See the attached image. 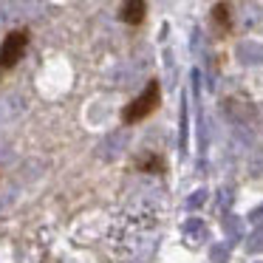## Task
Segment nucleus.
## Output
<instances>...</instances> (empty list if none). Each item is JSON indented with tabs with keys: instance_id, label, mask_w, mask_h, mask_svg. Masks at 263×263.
Returning a JSON list of instances; mask_svg holds the SVG:
<instances>
[{
	"instance_id": "10",
	"label": "nucleus",
	"mask_w": 263,
	"mask_h": 263,
	"mask_svg": "<svg viewBox=\"0 0 263 263\" xmlns=\"http://www.w3.org/2000/svg\"><path fill=\"white\" fill-rule=\"evenodd\" d=\"M246 252H252V255H255V252H263V223L249 235V240H246Z\"/></svg>"
},
{
	"instance_id": "7",
	"label": "nucleus",
	"mask_w": 263,
	"mask_h": 263,
	"mask_svg": "<svg viewBox=\"0 0 263 263\" xmlns=\"http://www.w3.org/2000/svg\"><path fill=\"white\" fill-rule=\"evenodd\" d=\"M223 229H227V235H229V246L238 243V240L243 238V227H240V218L238 215L223 218Z\"/></svg>"
},
{
	"instance_id": "5",
	"label": "nucleus",
	"mask_w": 263,
	"mask_h": 263,
	"mask_svg": "<svg viewBox=\"0 0 263 263\" xmlns=\"http://www.w3.org/2000/svg\"><path fill=\"white\" fill-rule=\"evenodd\" d=\"M238 57L243 60V63H263V46H257V43H243V46L238 48Z\"/></svg>"
},
{
	"instance_id": "2",
	"label": "nucleus",
	"mask_w": 263,
	"mask_h": 263,
	"mask_svg": "<svg viewBox=\"0 0 263 263\" xmlns=\"http://www.w3.org/2000/svg\"><path fill=\"white\" fill-rule=\"evenodd\" d=\"M26 46H29V34L26 31H9L3 46H0V71H9L23 60Z\"/></svg>"
},
{
	"instance_id": "12",
	"label": "nucleus",
	"mask_w": 263,
	"mask_h": 263,
	"mask_svg": "<svg viewBox=\"0 0 263 263\" xmlns=\"http://www.w3.org/2000/svg\"><path fill=\"white\" fill-rule=\"evenodd\" d=\"M206 195H210L206 190H195V193L187 198V210H198L201 204H206Z\"/></svg>"
},
{
	"instance_id": "9",
	"label": "nucleus",
	"mask_w": 263,
	"mask_h": 263,
	"mask_svg": "<svg viewBox=\"0 0 263 263\" xmlns=\"http://www.w3.org/2000/svg\"><path fill=\"white\" fill-rule=\"evenodd\" d=\"M212 20L221 26V31L229 29V9H227V3H218V6L212 9Z\"/></svg>"
},
{
	"instance_id": "13",
	"label": "nucleus",
	"mask_w": 263,
	"mask_h": 263,
	"mask_svg": "<svg viewBox=\"0 0 263 263\" xmlns=\"http://www.w3.org/2000/svg\"><path fill=\"white\" fill-rule=\"evenodd\" d=\"M249 221L260 227V223H263V206H257V210H252V212H249Z\"/></svg>"
},
{
	"instance_id": "4",
	"label": "nucleus",
	"mask_w": 263,
	"mask_h": 263,
	"mask_svg": "<svg viewBox=\"0 0 263 263\" xmlns=\"http://www.w3.org/2000/svg\"><path fill=\"white\" fill-rule=\"evenodd\" d=\"M181 232H184V238L190 240V243H201V240H206V223H204V218H187V221L181 223Z\"/></svg>"
},
{
	"instance_id": "8",
	"label": "nucleus",
	"mask_w": 263,
	"mask_h": 263,
	"mask_svg": "<svg viewBox=\"0 0 263 263\" xmlns=\"http://www.w3.org/2000/svg\"><path fill=\"white\" fill-rule=\"evenodd\" d=\"M187 97H181V127H178V147H181V153H187Z\"/></svg>"
},
{
	"instance_id": "1",
	"label": "nucleus",
	"mask_w": 263,
	"mask_h": 263,
	"mask_svg": "<svg viewBox=\"0 0 263 263\" xmlns=\"http://www.w3.org/2000/svg\"><path fill=\"white\" fill-rule=\"evenodd\" d=\"M159 102H161L159 80H150L147 88H144V91L139 93L130 105H125V110H122V122H125V125H136V122L147 119V116L159 108Z\"/></svg>"
},
{
	"instance_id": "11",
	"label": "nucleus",
	"mask_w": 263,
	"mask_h": 263,
	"mask_svg": "<svg viewBox=\"0 0 263 263\" xmlns=\"http://www.w3.org/2000/svg\"><path fill=\"white\" fill-rule=\"evenodd\" d=\"M229 257V243H212L210 246V260L212 263H227Z\"/></svg>"
},
{
	"instance_id": "3",
	"label": "nucleus",
	"mask_w": 263,
	"mask_h": 263,
	"mask_svg": "<svg viewBox=\"0 0 263 263\" xmlns=\"http://www.w3.org/2000/svg\"><path fill=\"white\" fill-rule=\"evenodd\" d=\"M144 14H147V3L144 0H125L119 9L122 23H127V26H139L144 20Z\"/></svg>"
},
{
	"instance_id": "6",
	"label": "nucleus",
	"mask_w": 263,
	"mask_h": 263,
	"mask_svg": "<svg viewBox=\"0 0 263 263\" xmlns=\"http://www.w3.org/2000/svg\"><path fill=\"white\" fill-rule=\"evenodd\" d=\"M136 167L142 173H164V161H161L156 153H144L142 159L136 161Z\"/></svg>"
}]
</instances>
